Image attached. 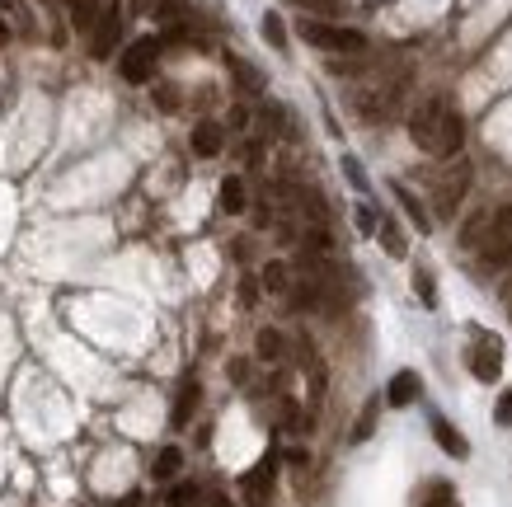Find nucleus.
Masks as SVG:
<instances>
[{"label":"nucleus","instance_id":"nucleus-1","mask_svg":"<svg viewBox=\"0 0 512 507\" xmlns=\"http://www.w3.org/2000/svg\"><path fill=\"white\" fill-rule=\"evenodd\" d=\"M409 137L433 160H456L461 146H466V118L451 108V99H423L409 113Z\"/></svg>","mask_w":512,"mask_h":507},{"label":"nucleus","instance_id":"nucleus-2","mask_svg":"<svg viewBox=\"0 0 512 507\" xmlns=\"http://www.w3.org/2000/svg\"><path fill=\"white\" fill-rule=\"evenodd\" d=\"M461 240L475 249L480 268H489V273L508 268L512 263V202L498 207V212H480L466 231H461Z\"/></svg>","mask_w":512,"mask_h":507},{"label":"nucleus","instance_id":"nucleus-3","mask_svg":"<svg viewBox=\"0 0 512 507\" xmlns=\"http://www.w3.org/2000/svg\"><path fill=\"white\" fill-rule=\"evenodd\" d=\"M296 33H301L311 47H320V52H334V57H357V52H367V38H362V33L343 29V24H329V19H301Z\"/></svg>","mask_w":512,"mask_h":507},{"label":"nucleus","instance_id":"nucleus-4","mask_svg":"<svg viewBox=\"0 0 512 507\" xmlns=\"http://www.w3.org/2000/svg\"><path fill=\"white\" fill-rule=\"evenodd\" d=\"M156 66H160V38H137V43L123 47L118 76H123L127 85H151V80H156Z\"/></svg>","mask_w":512,"mask_h":507},{"label":"nucleus","instance_id":"nucleus-5","mask_svg":"<svg viewBox=\"0 0 512 507\" xmlns=\"http://www.w3.org/2000/svg\"><path fill=\"white\" fill-rule=\"evenodd\" d=\"M470 193V165L466 160H451L442 174L433 179V207L437 216H456V207H461V198Z\"/></svg>","mask_w":512,"mask_h":507},{"label":"nucleus","instance_id":"nucleus-6","mask_svg":"<svg viewBox=\"0 0 512 507\" xmlns=\"http://www.w3.org/2000/svg\"><path fill=\"white\" fill-rule=\"evenodd\" d=\"M400 80H372V85H362V90L353 94L357 113L367 118V123H381V118H390L395 108H400Z\"/></svg>","mask_w":512,"mask_h":507},{"label":"nucleus","instance_id":"nucleus-7","mask_svg":"<svg viewBox=\"0 0 512 507\" xmlns=\"http://www.w3.org/2000/svg\"><path fill=\"white\" fill-rule=\"evenodd\" d=\"M470 371H475V381H498L503 376V343L494 334H484L475 329V343H470Z\"/></svg>","mask_w":512,"mask_h":507},{"label":"nucleus","instance_id":"nucleus-8","mask_svg":"<svg viewBox=\"0 0 512 507\" xmlns=\"http://www.w3.org/2000/svg\"><path fill=\"white\" fill-rule=\"evenodd\" d=\"M273 479H278V456H273V451H268L264 461L254 465V470H249L245 479H240V489H245V498L254 507H264V498L268 493H273Z\"/></svg>","mask_w":512,"mask_h":507},{"label":"nucleus","instance_id":"nucleus-9","mask_svg":"<svg viewBox=\"0 0 512 507\" xmlns=\"http://www.w3.org/2000/svg\"><path fill=\"white\" fill-rule=\"evenodd\" d=\"M118 33H123V10L113 5V10H104V19H99V24H94V33H90V52H94V57H109L113 43H118Z\"/></svg>","mask_w":512,"mask_h":507},{"label":"nucleus","instance_id":"nucleus-10","mask_svg":"<svg viewBox=\"0 0 512 507\" xmlns=\"http://www.w3.org/2000/svg\"><path fill=\"white\" fill-rule=\"evenodd\" d=\"M423 395V381H419V371H395L386 385V404L390 409H409V404Z\"/></svg>","mask_w":512,"mask_h":507},{"label":"nucleus","instance_id":"nucleus-11","mask_svg":"<svg viewBox=\"0 0 512 507\" xmlns=\"http://www.w3.org/2000/svg\"><path fill=\"white\" fill-rule=\"evenodd\" d=\"M433 437H437V446H442L447 456H456V461H466V456H470V442L456 428H451L442 414H433Z\"/></svg>","mask_w":512,"mask_h":507},{"label":"nucleus","instance_id":"nucleus-12","mask_svg":"<svg viewBox=\"0 0 512 507\" xmlns=\"http://www.w3.org/2000/svg\"><path fill=\"white\" fill-rule=\"evenodd\" d=\"M188 141H193V155H202V160H212V155H221V146H226V132H221L217 123H198Z\"/></svg>","mask_w":512,"mask_h":507},{"label":"nucleus","instance_id":"nucleus-13","mask_svg":"<svg viewBox=\"0 0 512 507\" xmlns=\"http://www.w3.org/2000/svg\"><path fill=\"white\" fill-rule=\"evenodd\" d=\"M198 400H202L198 381H184V385H179V400H174V414H170L174 428H188V423H193V409H198Z\"/></svg>","mask_w":512,"mask_h":507},{"label":"nucleus","instance_id":"nucleus-14","mask_svg":"<svg viewBox=\"0 0 512 507\" xmlns=\"http://www.w3.org/2000/svg\"><path fill=\"white\" fill-rule=\"evenodd\" d=\"M217 198H221V212H231V216H240V212H245V179H240V174H231V179H221V193H217Z\"/></svg>","mask_w":512,"mask_h":507},{"label":"nucleus","instance_id":"nucleus-15","mask_svg":"<svg viewBox=\"0 0 512 507\" xmlns=\"http://www.w3.org/2000/svg\"><path fill=\"white\" fill-rule=\"evenodd\" d=\"M146 10L160 19V24H170V29H179L188 15V0H146Z\"/></svg>","mask_w":512,"mask_h":507},{"label":"nucleus","instance_id":"nucleus-16","mask_svg":"<svg viewBox=\"0 0 512 507\" xmlns=\"http://www.w3.org/2000/svg\"><path fill=\"white\" fill-rule=\"evenodd\" d=\"M390 193H395V202H400L404 212H409V221H414L419 231H428V212H423V202L414 198V193H409V188H404V184H390Z\"/></svg>","mask_w":512,"mask_h":507},{"label":"nucleus","instance_id":"nucleus-17","mask_svg":"<svg viewBox=\"0 0 512 507\" xmlns=\"http://www.w3.org/2000/svg\"><path fill=\"white\" fill-rule=\"evenodd\" d=\"M179 465H184V451H179V446H165L156 461H151V475H156V479H174V475H179Z\"/></svg>","mask_w":512,"mask_h":507},{"label":"nucleus","instance_id":"nucleus-18","mask_svg":"<svg viewBox=\"0 0 512 507\" xmlns=\"http://www.w3.org/2000/svg\"><path fill=\"white\" fill-rule=\"evenodd\" d=\"M264 287L273 296H287V292H292V268H287V263H268V268H264Z\"/></svg>","mask_w":512,"mask_h":507},{"label":"nucleus","instance_id":"nucleus-19","mask_svg":"<svg viewBox=\"0 0 512 507\" xmlns=\"http://www.w3.org/2000/svg\"><path fill=\"white\" fill-rule=\"evenodd\" d=\"M282 353H287V338H282L278 329H259V357H264V362H278Z\"/></svg>","mask_w":512,"mask_h":507},{"label":"nucleus","instance_id":"nucleus-20","mask_svg":"<svg viewBox=\"0 0 512 507\" xmlns=\"http://www.w3.org/2000/svg\"><path fill=\"white\" fill-rule=\"evenodd\" d=\"M376 235H381V245L395 254V259H404V231L390 221V216H381V226H376Z\"/></svg>","mask_w":512,"mask_h":507},{"label":"nucleus","instance_id":"nucleus-21","mask_svg":"<svg viewBox=\"0 0 512 507\" xmlns=\"http://www.w3.org/2000/svg\"><path fill=\"white\" fill-rule=\"evenodd\" d=\"M414 292H419V301L428 310L437 306V287H433V273H428V268H414Z\"/></svg>","mask_w":512,"mask_h":507},{"label":"nucleus","instance_id":"nucleus-22","mask_svg":"<svg viewBox=\"0 0 512 507\" xmlns=\"http://www.w3.org/2000/svg\"><path fill=\"white\" fill-rule=\"evenodd\" d=\"M202 493H207V489H198V484H179V489L170 493V507H198Z\"/></svg>","mask_w":512,"mask_h":507},{"label":"nucleus","instance_id":"nucleus-23","mask_svg":"<svg viewBox=\"0 0 512 507\" xmlns=\"http://www.w3.org/2000/svg\"><path fill=\"white\" fill-rule=\"evenodd\" d=\"M264 38H268L273 47H278V52L287 47V29H282V19H278V15H264Z\"/></svg>","mask_w":512,"mask_h":507},{"label":"nucleus","instance_id":"nucleus-24","mask_svg":"<svg viewBox=\"0 0 512 507\" xmlns=\"http://www.w3.org/2000/svg\"><path fill=\"white\" fill-rule=\"evenodd\" d=\"M231 71H235V80H245L249 90H264V76H259V71H249V62H231Z\"/></svg>","mask_w":512,"mask_h":507},{"label":"nucleus","instance_id":"nucleus-25","mask_svg":"<svg viewBox=\"0 0 512 507\" xmlns=\"http://www.w3.org/2000/svg\"><path fill=\"white\" fill-rule=\"evenodd\" d=\"M494 423H503V428H512V390H503L494 404Z\"/></svg>","mask_w":512,"mask_h":507},{"label":"nucleus","instance_id":"nucleus-26","mask_svg":"<svg viewBox=\"0 0 512 507\" xmlns=\"http://www.w3.org/2000/svg\"><path fill=\"white\" fill-rule=\"evenodd\" d=\"M423 507H461V503L451 498L447 484H433V493H428V503H423Z\"/></svg>","mask_w":512,"mask_h":507},{"label":"nucleus","instance_id":"nucleus-27","mask_svg":"<svg viewBox=\"0 0 512 507\" xmlns=\"http://www.w3.org/2000/svg\"><path fill=\"white\" fill-rule=\"evenodd\" d=\"M376 409H381V404H367V414H362V423H357V432H353V437H357V442H362V437H367V432H372V423H376Z\"/></svg>","mask_w":512,"mask_h":507},{"label":"nucleus","instance_id":"nucleus-28","mask_svg":"<svg viewBox=\"0 0 512 507\" xmlns=\"http://www.w3.org/2000/svg\"><path fill=\"white\" fill-rule=\"evenodd\" d=\"M343 174H348V179H353L357 188H367V179H362V165H357L353 155H348V160H343Z\"/></svg>","mask_w":512,"mask_h":507},{"label":"nucleus","instance_id":"nucleus-29","mask_svg":"<svg viewBox=\"0 0 512 507\" xmlns=\"http://www.w3.org/2000/svg\"><path fill=\"white\" fill-rule=\"evenodd\" d=\"M357 226H362V231H376L381 221H376V212H372V207H357Z\"/></svg>","mask_w":512,"mask_h":507},{"label":"nucleus","instance_id":"nucleus-30","mask_svg":"<svg viewBox=\"0 0 512 507\" xmlns=\"http://www.w3.org/2000/svg\"><path fill=\"white\" fill-rule=\"evenodd\" d=\"M198 507H231V498H226V493H212V489H207Z\"/></svg>","mask_w":512,"mask_h":507},{"label":"nucleus","instance_id":"nucleus-31","mask_svg":"<svg viewBox=\"0 0 512 507\" xmlns=\"http://www.w3.org/2000/svg\"><path fill=\"white\" fill-rule=\"evenodd\" d=\"M296 5H315V10H334L339 0H296Z\"/></svg>","mask_w":512,"mask_h":507},{"label":"nucleus","instance_id":"nucleus-32","mask_svg":"<svg viewBox=\"0 0 512 507\" xmlns=\"http://www.w3.org/2000/svg\"><path fill=\"white\" fill-rule=\"evenodd\" d=\"M141 503V498H137V493H127V498H123V503H113V507H137Z\"/></svg>","mask_w":512,"mask_h":507},{"label":"nucleus","instance_id":"nucleus-33","mask_svg":"<svg viewBox=\"0 0 512 507\" xmlns=\"http://www.w3.org/2000/svg\"><path fill=\"white\" fill-rule=\"evenodd\" d=\"M0 43H5V19H0Z\"/></svg>","mask_w":512,"mask_h":507},{"label":"nucleus","instance_id":"nucleus-34","mask_svg":"<svg viewBox=\"0 0 512 507\" xmlns=\"http://www.w3.org/2000/svg\"><path fill=\"white\" fill-rule=\"evenodd\" d=\"M264 507H268V503H264Z\"/></svg>","mask_w":512,"mask_h":507}]
</instances>
